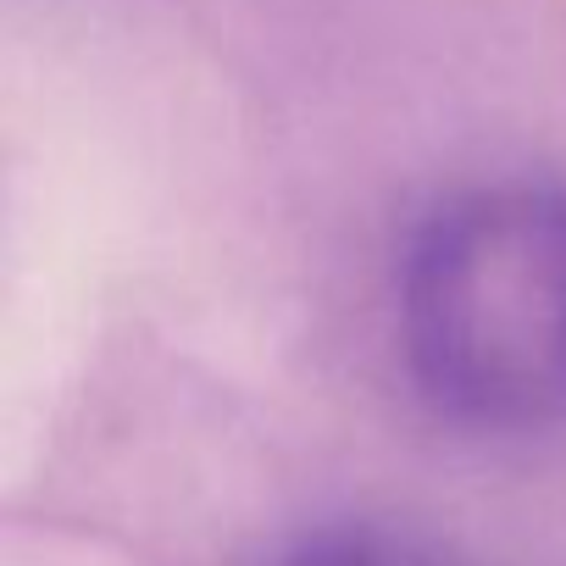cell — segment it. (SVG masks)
I'll list each match as a JSON object with an SVG mask.
<instances>
[{"label": "cell", "instance_id": "cell-1", "mask_svg": "<svg viewBox=\"0 0 566 566\" xmlns=\"http://www.w3.org/2000/svg\"><path fill=\"white\" fill-rule=\"evenodd\" d=\"M406 350L472 428L566 417V195L494 184L450 200L406 261Z\"/></svg>", "mask_w": 566, "mask_h": 566}, {"label": "cell", "instance_id": "cell-2", "mask_svg": "<svg viewBox=\"0 0 566 566\" xmlns=\"http://www.w3.org/2000/svg\"><path fill=\"white\" fill-rule=\"evenodd\" d=\"M277 566H450L406 538L389 533H367V527H339V533H317L306 544H295Z\"/></svg>", "mask_w": 566, "mask_h": 566}]
</instances>
